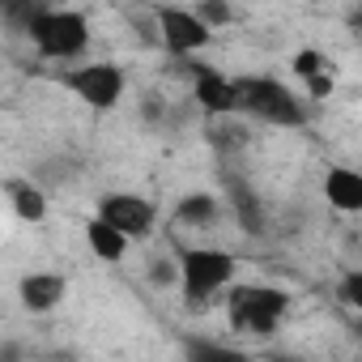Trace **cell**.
<instances>
[{"instance_id":"10","label":"cell","mask_w":362,"mask_h":362,"mask_svg":"<svg viewBox=\"0 0 362 362\" xmlns=\"http://www.w3.org/2000/svg\"><path fill=\"white\" fill-rule=\"evenodd\" d=\"M324 192H328V205H337L341 214H358L362 209V175L349 166H332L324 175Z\"/></svg>"},{"instance_id":"1","label":"cell","mask_w":362,"mask_h":362,"mask_svg":"<svg viewBox=\"0 0 362 362\" xmlns=\"http://www.w3.org/2000/svg\"><path fill=\"white\" fill-rule=\"evenodd\" d=\"M175 264H179V286H184L188 307L209 303L222 286L235 281V256H226L218 247H184Z\"/></svg>"},{"instance_id":"7","label":"cell","mask_w":362,"mask_h":362,"mask_svg":"<svg viewBox=\"0 0 362 362\" xmlns=\"http://www.w3.org/2000/svg\"><path fill=\"white\" fill-rule=\"evenodd\" d=\"M192 98H197V107H201L205 115H230V111H239L235 81H226L222 73H214V69H205V64L192 69Z\"/></svg>"},{"instance_id":"2","label":"cell","mask_w":362,"mask_h":362,"mask_svg":"<svg viewBox=\"0 0 362 362\" xmlns=\"http://www.w3.org/2000/svg\"><path fill=\"white\" fill-rule=\"evenodd\" d=\"M235 98L247 115L277 124V128H298L307 124V111L298 107V98L277 81V77H239L235 81Z\"/></svg>"},{"instance_id":"16","label":"cell","mask_w":362,"mask_h":362,"mask_svg":"<svg viewBox=\"0 0 362 362\" xmlns=\"http://www.w3.org/2000/svg\"><path fill=\"white\" fill-rule=\"evenodd\" d=\"M145 277H149V286H175L179 281V264L175 260H149Z\"/></svg>"},{"instance_id":"5","label":"cell","mask_w":362,"mask_h":362,"mask_svg":"<svg viewBox=\"0 0 362 362\" xmlns=\"http://www.w3.org/2000/svg\"><path fill=\"white\" fill-rule=\"evenodd\" d=\"M153 22H158V35H162V47L170 56H188V52H201L214 30L192 13V9H170V5H158L153 9Z\"/></svg>"},{"instance_id":"15","label":"cell","mask_w":362,"mask_h":362,"mask_svg":"<svg viewBox=\"0 0 362 362\" xmlns=\"http://www.w3.org/2000/svg\"><path fill=\"white\" fill-rule=\"evenodd\" d=\"M192 13H197V18H201L209 30H214V26H230V18H235L230 0H201V5H197Z\"/></svg>"},{"instance_id":"3","label":"cell","mask_w":362,"mask_h":362,"mask_svg":"<svg viewBox=\"0 0 362 362\" xmlns=\"http://www.w3.org/2000/svg\"><path fill=\"white\" fill-rule=\"evenodd\" d=\"M26 35L35 39V47L43 56H77L90 47V22L77 9H39L35 22L26 26Z\"/></svg>"},{"instance_id":"21","label":"cell","mask_w":362,"mask_h":362,"mask_svg":"<svg viewBox=\"0 0 362 362\" xmlns=\"http://www.w3.org/2000/svg\"><path fill=\"white\" fill-rule=\"evenodd\" d=\"M303 81H307L311 98H328V94H332V77H324V73H311V77H303Z\"/></svg>"},{"instance_id":"20","label":"cell","mask_w":362,"mask_h":362,"mask_svg":"<svg viewBox=\"0 0 362 362\" xmlns=\"http://www.w3.org/2000/svg\"><path fill=\"white\" fill-rule=\"evenodd\" d=\"M141 119H145V124H162V119H166L162 94H145V98H141Z\"/></svg>"},{"instance_id":"6","label":"cell","mask_w":362,"mask_h":362,"mask_svg":"<svg viewBox=\"0 0 362 362\" xmlns=\"http://www.w3.org/2000/svg\"><path fill=\"white\" fill-rule=\"evenodd\" d=\"M98 218L111 222L128 243H132V239H145V235L153 230V205L141 201V197H132V192H107V197L98 201Z\"/></svg>"},{"instance_id":"18","label":"cell","mask_w":362,"mask_h":362,"mask_svg":"<svg viewBox=\"0 0 362 362\" xmlns=\"http://www.w3.org/2000/svg\"><path fill=\"white\" fill-rule=\"evenodd\" d=\"M192 358H218V362H230V358H239L235 349H226V345H209V341H188L184 345Z\"/></svg>"},{"instance_id":"17","label":"cell","mask_w":362,"mask_h":362,"mask_svg":"<svg viewBox=\"0 0 362 362\" xmlns=\"http://www.w3.org/2000/svg\"><path fill=\"white\" fill-rule=\"evenodd\" d=\"M337 298L345 307H362V273H345V281L337 286Z\"/></svg>"},{"instance_id":"4","label":"cell","mask_w":362,"mask_h":362,"mask_svg":"<svg viewBox=\"0 0 362 362\" xmlns=\"http://www.w3.org/2000/svg\"><path fill=\"white\" fill-rule=\"evenodd\" d=\"M64 90H73L81 103H90L94 111H111L124 98V73L115 64H81L73 73L60 77Z\"/></svg>"},{"instance_id":"12","label":"cell","mask_w":362,"mask_h":362,"mask_svg":"<svg viewBox=\"0 0 362 362\" xmlns=\"http://www.w3.org/2000/svg\"><path fill=\"white\" fill-rule=\"evenodd\" d=\"M218 201L209 192H188V197H179L175 201V222L179 226H192V230H209L218 222Z\"/></svg>"},{"instance_id":"19","label":"cell","mask_w":362,"mask_h":362,"mask_svg":"<svg viewBox=\"0 0 362 362\" xmlns=\"http://www.w3.org/2000/svg\"><path fill=\"white\" fill-rule=\"evenodd\" d=\"M320 69H324V56H320L315 47H303V52L294 56V73H298V77H311V73H320Z\"/></svg>"},{"instance_id":"14","label":"cell","mask_w":362,"mask_h":362,"mask_svg":"<svg viewBox=\"0 0 362 362\" xmlns=\"http://www.w3.org/2000/svg\"><path fill=\"white\" fill-rule=\"evenodd\" d=\"M39 9H43L39 0H0V22H5L9 30H22L26 35V26L35 22Z\"/></svg>"},{"instance_id":"8","label":"cell","mask_w":362,"mask_h":362,"mask_svg":"<svg viewBox=\"0 0 362 362\" xmlns=\"http://www.w3.org/2000/svg\"><path fill=\"white\" fill-rule=\"evenodd\" d=\"M222 184H226V197H230V209H235L243 235H264V205L252 192V184L235 170H222Z\"/></svg>"},{"instance_id":"9","label":"cell","mask_w":362,"mask_h":362,"mask_svg":"<svg viewBox=\"0 0 362 362\" xmlns=\"http://www.w3.org/2000/svg\"><path fill=\"white\" fill-rule=\"evenodd\" d=\"M64 290H69L64 273H30V277L18 281V298H22V307L35 311V315L56 311V307L64 303Z\"/></svg>"},{"instance_id":"11","label":"cell","mask_w":362,"mask_h":362,"mask_svg":"<svg viewBox=\"0 0 362 362\" xmlns=\"http://www.w3.org/2000/svg\"><path fill=\"white\" fill-rule=\"evenodd\" d=\"M5 197H9V205L22 222H43L47 218V197L30 179H5Z\"/></svg>"},{"instance_id":"13","label":"cell","mask_w":362,"mask_h":362,"mask_svg":"<svg viewBox=\"0 0 362 362\" xmlns=\"http://www.w3.org/2000/svg\"><path fill=\"white\" fill-rule=\"evenodd\" d=\"M86 239H90V247H94V256H98V260H119V256L128 252V239H124L111 222H103L98 214L86 222Z\"/></svg>"}]
</instances>
